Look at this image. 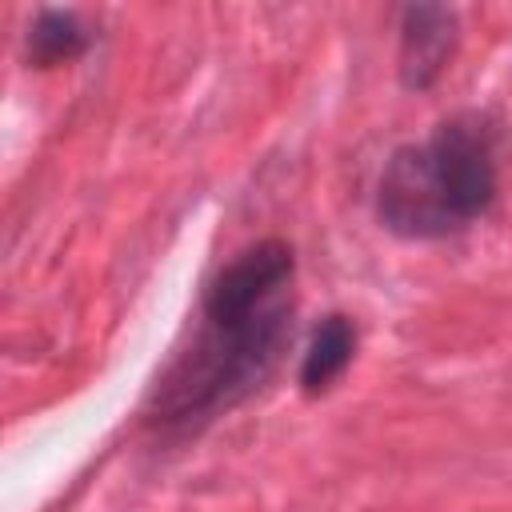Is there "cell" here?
<instances>
[{"label": "cell", "instance_id": "3", "mask_svg": "<svg viewBox=\"0 0 512 512\" xmlns=\"http://www.w3.org/2000/svg\"><path fill=\"white\" fill-rule=\"evenodd\" d=\"M456 40H460V20L452 8L444 4H408L400 12V56H396V68H400V84L408 92H424L432 88L452 52H456Z\"/></svg>", "mask_w": 512, "mask_h": 512}, {"label": "cell", "instance_id": "1", "mask_svg": "<svg viewBox=\"0 0 512 512\" xmlns=\"http://www.w3.org/2000/svg\"><path fill=\"white\" fill-rule=\"evenodd\" d=\"M296 252L268 236L240 248L204 288L192 344L156 380L144 420L160 432H200L248 400L280 364L296 312Z\"/></svg>", "mask_w": 512, "mask_h": 512}, {"label": "cell", "instance_id": "5", "mask_svg": "<svg viewBox=\"0 0 512 512\" xmlns=\"http://www.w3.org/2000/svg\"><path fill=\"white\" fill-rule=\"evenodd\" d=\"M84 48H88V32H84V24H80L76 12H56V8H48V12H40V16L32 20V28H28V56H32V64H40V68L68 64V60H76Z\"/></svg>", "mask_w": 512, "mask_h": 512}, {"label": "cell", "instance_id": "4", "mask_svg": "<svg viewBox=\"0 0 512 512\" xmlns=\"http://www.w3.org/2000/svg\"><path fill=\"white\" fill-rule=\"evenodd\" d=\"M352 356H356V324L344 312H328L312 328L304 360H300V388H304V396H324L348 372Z\"/></svg>", "mask_w": 512, "mask_h": 512}, {"label": "cell", "instance_id": "2", "mask_svg": "<svg viewBox=\"0 0 512 512\" xmlns=\"http://www.w3.org/2000/svg\"><path fill=\"white\" fill-rule=\"evenodd\" d=\"M496 188V132L484 116L460 112L388 156L376 180V220L400 240H444L488 216Z\"/></svg>", "mask_w": 512, "mask_h": 512}]
</instances>
